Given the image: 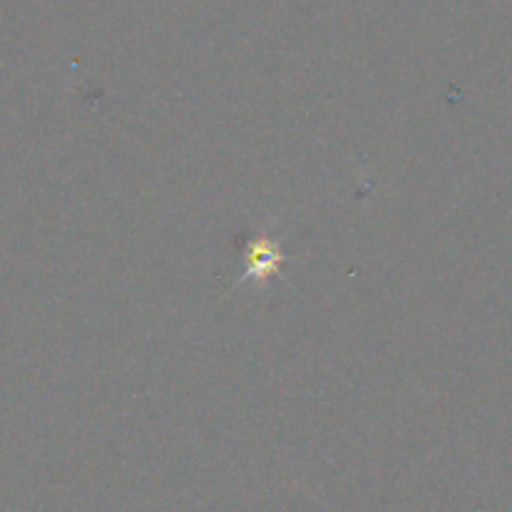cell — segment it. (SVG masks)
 <instances>
[{
  "instance_id": "obj_1",
  "label": "cell",
  "mask_w": 512,
  "mask_h": 512,
  "mask_svg": "<svg viewBox=\"0 0 512 512\" xmlns=\"http://www.w3.org/2000/svg\"><path fill=\"white\" fill-rule=\"evenodd\" d=\"M249 262L251 274H267V264H279L282 262V254L269 241H254L249 249Z\"/></svg>"
}]
</instances>
